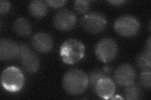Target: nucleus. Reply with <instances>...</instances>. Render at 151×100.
I'll return each instance as SVG.
<instances>
[{
  "mask_svg": "<svg viewBox=\"0 0 151 100\" xmlns=\"http://www.w3.org/2000/svg\"><path fill=\"white\" fill-rule=\"evenodd\" d=\"M88 75L81 70L74 68L66 72L63 79V86L65 91L71 95L83 93L88 86Z\"/></svg>",
  "mask_w": 151,
  "mask_h": 100,
  "instance_id": "f257e3e1",
  "label": "nucleus"
},
{
  "mask_svg": "<svg viewBox=\"0 0 151 100\" xmlns=\"http://www.w3.org/2000/svg\"><path fill=\"white\" fill-rule=\"evenodd\" d=\"M85 50L82 42L76 39H69L61 45L60 56L64 63L74 65L83 59Z\"/></svg>",
  "mask_w": 151,
  "mask_h": 100,
  "instance_id": "f03ea898",
  "label": "nucleus"
},
{
  "mask_svg": "<svg viewBox=\"0 0 151 100\" xmlns=\"http://www.w3.org/2000/svg\"><path fill=\"white\" fill-rule=\"evenodd\" d=\"M1 82L3 87L9 92H17L23 88L25 77L22 71L15 66L4 69L1 74Z\"/></svg>",
  "mask_w": 151,
  "mask_h": 100,
  "instance_id": "7ed1b4c3",
  "label": "nucleus"
},
{
  "mask_svg": "<svg viewBox=\"0 0 151 100\" xmlns=\"http://www.w3.org/2000/svg\"><path fill=\"white\" fill-rule=\"evenodd\" d=\"M97 58L103 63H110L117 56L119 48L116 43L109 38H104L99 40L94 48Z\"/></svg>",
  "mask_w": 151,
  "mask_h": 100,
  "instance_id": "20e7f679",
  "label": "nucleus"
},
{
  "mask_svg": "<svg viewBox=\"0 0 151 100\" xmlns=\"http://www.w3.org/2000/svg\"><path fill=\"white\" fill-rule=\"evenodd\" d=\"M81 25L83 29L92 34L103 31L107 25V20L103 14L98 12L88 13L83 16Z\"/></svg>",
  "mask_w": 151,
  "mask_h": 100,
  "instance_id": "39448f33",
  "label": "nucleus"
},
{
  "mask_svg": "<svg viewBox=\"0 0 151 100\" xmlns=\"http://www.w3.org/2000/svg\"><path fill=\"white\" fill-rule=\"evenodd\" d=\"M140 28V23L135 17L124 15L115 21L114 29L120 36L129 38L135 36Z\"/></svg>",
  "mask_w": 151,
  "mask_h": 100,
  "instance_id": "423d86ee",
  "label": "nucleus"
},
{
  "mask_svg": "<svg viewBox=\"0 0 151 100\" xmlns=\"http://www.w3.org/2000/svg\"><path fill=\"white\" fill-rule=\"evenodd\" d=\"M18 58L20 63L27 72L35 73L39 70L40 60L38 56L25 43L20 45Z\"/></svg>",
  "mask_w": 151,
  "mask_h": 100,
  "instance_id": "0eeeda50",
  "label": "nucleus"
},
{
  "mask_svg": "<svg viewBox=\"0 0 151 100\" xmlns=\"http://www.w3.org/2000/svg\"><path fill=\"white\" fill-rule=\"evenodd\" d=\"M77 16L69 9H63L55 14L54 18V25L61 31H68L73 30L76 25Z\"/></svg>",
  "mask_w": 151,
  "mask_h": 100,
  "instance_id": "6e6552de",
  "label": "nucleus"
},
{
  "mask_svg": "<svg viewBox=\"0 0 151 100\" xmlns=\"http://www.w3.org/2000/svg\"><path fill=\"white\" fill-rule=\"evenodd\" d=\"M135 77L136 72L134 68L128 63H124L118 66L114 73L115 82L124 87L133 83Z\"/></svg>",
  "mask_w": 151,
  "mask_h": 100,
  "instance_id": "1a4fd4ad",
  "label": "nucleus"
},
{
  "mask_svg": "<svg viewBox=\"0 0 151 100\" xmlns=\"http://www.w3.org/2000/svg\"><path fill=\"white\" fill-rule=\"evenodd\" d=\"M32 45L36 51L42 53H47L52 49L54 41L48 33L39 32L33 36Z\"/></svg>",
  "mask_w": 151,
  "mask_h": 100,
  "instance_id": "9d476101",
  "label": "nucleus"
},
{
  "mask_svg": "<svg viewBox=\"0 0 151 100\" xmlns=\"http://www.w3.org/2000/svg\"><path fill=\"white\" fill-rule=\"evenodd\" d=\"M20 45L14 41L3 38L0 41V60L6 61L15 59L18 56Z\"/></svg>",
  "mask_w": 151,
  "mask_h": 100,
  "instance_id": "9b49d317",
  "label": "nucleus"
},
{
  "mask_svg": "<svg viewBox=\"0 0 151 100\" xmlns=\"http://www.w3.org/2000/svg\"><path fill=\"white\" fill-rule=\"evenodd\" d=\"M96 94L102 99H110L114 95L116 90L115 83L108 77L98 81L95 88Z\"/></svg>",
  "mask_w": 151,
  "mask_h": 100,
  "instance_id": "f8f14e48",
  "label": "nucleus"
},
{
  "mask_svg": "<svg viewBox=\"0 0 151 100\" xmlns=\"http://www.w3.org/2000/svg\"><path fill=\"white\" fill-rule=\"evenodd\" d=\"M13 30L20 37H27L32 33V28L30 21L26 18L20 17L17 18L13 23Z\"/></svg>",
  "mask_w": 151,
  "mask_h": 100,
  "instance_id": "ddd939ff",
  "label": "nucleus"
},
{
  "mask_svg": "<svg viewBox=\"0 0 151 100\" xmlns=\"http://www.w3.org/2000/svg\"><path fill=\"white\" fill-rule=\"evenodd\" d=\"M28 11L35 18H42L46 15L48 11V5L46 1L42 0H34L30 3Z\"/></svg>",
  "mask_w": 151,
  "mask_h": 100,
  "instance_id": "4468645a",
  "label": "nucleus"
},
{
  "mask_svg": "<svg viewBox=\"0 0 151 100\" xmlns=\"http://www.w3.org/2000/svg\"><path fill=\"white\" fill-rule=\"evenodd\" d=\"M136 63L142 71H150L151 68V50L145 49L136 58Z\"/></svg>",
  "mask_w": 151,
  "mask_h": 100,
  "instance_id": "2eb2a0df",
  "label": "nucleus"
},
{
  "mask_svg": "<svg viewBox=\"0 0 151 100\" xmlns=\"http://www.w3.org/2000/svg\"><path fill=\"white\" fill-rule=\"evenodd\" d=\"M124 95L125 99L127 100L139 99L142 96L141 88L138 84L134 82L125 87Z\"/></svg>",
  "mask_w": 151,
  "mask_h": 100,
  "instance_id": "dca6fc26",
  "label": "nucleus"
},
{
  "mask_svg": "<svg viewBox=\"0 0 151 100\" xmlns=\"http://www.w3.org/2000/svg\"><path fill=\"white\" fill-rule=\"evenodd\" d=\"M88 77L89 80V84H90V87L93 89H94L98 81L103 78L108 77V76L104 73L102 71L95 70L92 71Z\"/></svg>",
  "mask_w": 151,
  "mask_h": 100,
  "instance_id": "f3484780",
  "label": "nucleus"
},
{
  "mask_svg": "<svg viewBox=\"0 0 151 100\" xmlns=\"http://www.w3.org/2000/svg\"><path fill=\"white\" fill-rule=\"evenodd\" d=\"M74 10L79 14L86 13L90 6V1L88 0H78L73 3Z\"/></svg>",
  "mask_w": 151,
  "mask_h": 100,
  "instance_id": "a211bd4d",
  "label": "nucleus"
},
{
  "mask_svg": "<svg viewBox=\"0 0 151 100\" xmlns=\"http://www.w3.org/2000/svg\"><path fill=\"white\" fill-rule=\"evenodd\" d=\"M140 82L141 84L147 89L151 87V73L150 71H142L140 75Z\"/></svg>",
  "mask_w": 151,
  "mask_h": 100,
  "instance_id": "6ab92c4d",
  "label": "nucleus"
},
{
  "mask_svg": "<svg viewBox=\"0 0 151 100\" xmlns=\"http://www.w3.org/2000/svg\"><path fill=\"white\" fill-rule=\"evenodd\" d=\"M11 7V3L6 1V0H1L0 1V14L1 15L6 14Z\"/></svg>",
  "mask_w": 151,
  "mask_h": 100,
  "instance_id": "aec40b11",
  "label": "nucleus"
},
{
  "mask_svg": "<svg viewBox=\"0 0 151 100\" xmlns=\"http://www.w3.org/2000/svg\"><path fill=\"white\" fill-rule=\"evenodd\" d=\"M46 3L47 4V5L52 7V8H58L61 6H63L64 4L66 3L65 1H64V0H49V1H46Z\"/></svg>",
  "mask_w": 151,
  "mask_h": 100,
  "instance_id": "412c9836",
  "label": "nucleus"
},
{
  "mask_svg": "<svg viewBox=\"0 0 151 100\" xmlns=\"http://www.w3.org/2000/svg\"><path fill=\"white\" fill-rule=\"evenodd\" d=\"M108 3L113 4V5H115V6H119L121 5L123 3H125V1H123V0H115V1H109Z\"/></svg>",
  "mask_w": 151,
  "mask_h": 100,
  "instance_id": "4be33fe9",
  "label": "nucleus"
}]
</instances>
